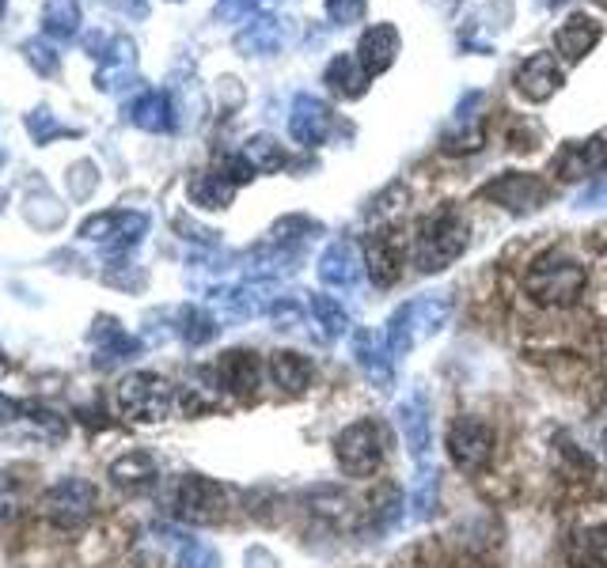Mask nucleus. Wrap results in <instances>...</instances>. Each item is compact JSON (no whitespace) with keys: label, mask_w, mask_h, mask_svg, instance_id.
I'll return each instance as SVG.
<instances>
[{"label":"nucleus","mask_w":607,"mask_h":568,"mask_svg":"<svg viewBox=\"0 0 607 568\" xmlns=\"http://www.w3.org/2000/svg\"><path fill=\"white\" fill-rule=\"evenodd\" d=\"M467 251V220L456 209H440L433 217L417 220L414 228V246H410V258L422 274H440L448 269L459 254Z\"/></svg>","instance_id":"nucleus-1"},{"label":"nucleus","mask_w":607,"mask_h":568,"mask_svg":"<svg viewBox=\"0 0 607 568\" xmlns=\"http://www.w3.org/2000/svg\"><path fill=\"white\" fill-rule=\"evenodd\" d=\"M585 285H588V269L577 258L558 251L539 254L528 266V274H524V288H528V295L539 308H570V303L581 300Z\"/></svg>","instance_id":"nucleus-2"},{"label":"nucleus","mask_w":607,"mask_h":568,"mask_svg":"<svg viewBox=\"0 0 607 568\" xmlns=\"http://www.w3.org/2000/svg\"><path fill=\"white\" fill-rule=\"evenodd\" d=\"M448 315H453V300H448V292L417 295V300L396 308L388 318V326H383V341H388L391 357H406L417 341L440 334L448 323Z\"/></svg>","instance_id":"nucleus-3"},{"label":"nucleus","mask_w":607,"mask_h":568,"mask_svg":"<svg viewBox=\"0 0 607 568\" xmlns=\"http://www.w3.org/2000/svg\"><path fill=\"white\" fill-rule=\"evenodd\" d=\"M383 455H388V436L373 417L346 425L334 436V463L346 477H373L383 466Z\"/></svg>","instance_id":"nucleus-4"},{"label":"nucleus","mask_w":607,"mask_h":568,"mask_svg":"<svg viewBox=\"0 0 607 568\" xmlns=\"http://www.w3.org/2000/svg\"><path fill=\"white\" fill-rule=\"evenodd\" d=\"M114 402H118L122 417L152 425V421H163V417L175 409V386L156 372H134V375H126L118 383Z\"/></svg>","instance_id":"nucleus-5"},{"label":"nucleus","mask_w":607,"mask_h":568,"mask_svg":"<svg viewBox=\"0 0 607 568\" xmlns=\"http://www.w3.org/2000/svg\"><path fill=\"white\" fill-rule=\"evenodd\" d=\"M95 485L84 482V477H65V482H54L50 489L38 500V512L50 520L57 531H77L92 520L95 512Z\"/></svg>","instance_id":"nucleus-6"},{"label":"nucleus","mask_w":607,"mask_h":568,"mask_svg":"<svg viewBox=\"0 0 607 568\" xmlns=\"http://www.w3.org/2000/svg\"><path fill=\"white\" fill-rule=\"evenodd\" d=\"M445 448H448V459H453L459 471L479 474V471H486L490 459H494L497 436H494V428L482 421V417L463 414V417H456V421L448 425Z\"/></svg>","instance_id":"nucleus-7"},{"label":"nucleus","mask_w":607,"mask_h":568,"mask_svg":"<svg viewBox=\"0 0 607 568\" xmlns=\"http://www.w3.org/2000/svg\"><path fill=\"white\" fill-rule=\"evenodd\" d=\"M228 512V489L213 477L186 474L175 489V515L186 523H220Z\"/></svg>","instance_id":"nucleus-8"},{"label":"nucleus","mask_w":607,"mask_h":568,"mask_svg":"<svg viewBox=\"0 0 607 568\" xmlns=\"http://www.w3.org/2000/svg\"><path fill=\"white\" fill-rule=\"evenodd\" d=\"M547 183L539 175H524V171H508V175L494 178L482 186V197L494 205H502L508 212H536L547 201Z\"/></svg>","instance_id":"nucleus-9"},{"label":"nucleus","mask_w":607,"mask_h":568,"mask_svg":"<svg viewBox=\"0 0 607 568\" xmlns=\"http://www.w3.org/2000/svg\"><path fill=\"white\" fill-rule=\"evenodd\" d=\"M607 167V137L596 134L588 137V141H570L558 148L551 171L558 183H581V178L588 175H600V171Z\"/></svg>","instance_id":"nucleus-10"},{"label":"nucleus","mask_w":607,"mask_h":568,"mask_svg":"<svg viewBox=\"0 0 607 568\" xmlns=\"http://www.w3.org/2000/svg\"><path fill=\"white\" fill-rule=\"evenodd\" d=\"M213 375H217L220 391H228L232 398L251 402L262 386V360H259V352H251V349H228V352H220Z\"/></svg>","instance_id":"nucleus-11"},{"label":"nucleus","mask_w":607,"mask_h":568,"mask_svg":"<svg viewBox=\"0 0 607 568\" xmlns=\"http://www.w3.org/2000/svg\"><path fill=\"white\" fill-rule=\"evenodd\" d=\"M145 232H149V217H141V212H103L80 228V235L103 243L106 251H129L141 243Z\"/></svg>","instance_id":"nucleus-12"},{"label":"nucleus","mask_w":607,"mask_h":568,"mask_svg":"<svg viewBox=\"0 0 607 568\" xmlns=\"http://www.w3.org/2000/svg\"><path fill=\"white\" fill-rule=\"evenodd\" d=\"M396 425L399 432H403V448L406 455L414 459L417 466L425 463V455H430L433 448V425H430V402H425L422 391H414L410 398H403L396 406Z\"/></svg>","instance_id":"nucleus-13"},{"label":"nucleus","mask_w":607,"mask_h":568,"mask_svg":"<svg viewBox=\"0 0 607 568\" xmlns=\"http://www.w3.org/2000/svg\"><path fill=\"white\" fill-rule=\"evenodd\" d=\"M289 134H293V141L304 148L323 144L327 134H331V106L319 95H308V92L297 95L289 111Z\"/></svg>","instance_id":"nucleus-14"},{"label":"nucleus","mask_w":607,"mask_h":568,"mask_svg":"<svg viewBox=\"0 0 607 568\" xmlns=\"http://www.w3.org/2000/svg\"><path fill=\"white\" fill-rule=\"evenodd\" d=\"M360 274H365V262L357 254V243H350V239H334L319 258V281L327 288L350 292V288H357Z\"/></svg>","instance_id":"nucleus-15"},{"label":"nucleus","mask_w":607,"mask_h":568,"mask_svg":"<svg viewBox=\"0 0 607 568\" xmlns=\"http://www.w3.org/2000/svg\"><path fill=\"white\" fill-rule=\"evenodd\" d=\"M354 360L357 368L373 379V386L391 391L396 386V357H391L388 341L373 331H354Z\"/></svg>","instance_id":"nucleus-16"},{"label":"nucleus","mask_w":607,"mask_h":568,"mask_svg":"<svg viewBox=\"0 0 607 568\" xmlns=\"http://www.w3.org/2000/svg\"><path fill=\"white\" fill-rule=\"evenodd\" d=\"M403 243H399L391 232H376L368 235V246H365V269L373 277V285L380 288H391L403 277Z\"/></svg>","instance_id":"nucleus-17"},{"label":"nucleus","mask_w":607,"mask_h":568,"mask_svg":"<svg viewBox=\"0 0 607 568\" xmlns=\"http://www.w3.org/2000/svg\"><path fill=\"white\" fill-rule=\"evenodd\" d=\"M209 308L217 311V323H243L266 311V295L259 285H232V288H213Z\"/></svg>","instance_id":"nucleus-18"},{"label":"nucleus","mask_w":607,"mask_h":568,"mask_svg":"<svg viewBox=\"0 0 607 568\" xmlns=\"http://www.w3.org/2000/svg\"><path fill=\"white\" fill-rule=\"evenodd\" d=\"M562 88V69L554 65L551 54H536L516 69V92L528 103H547Z\"/></svg>","instance_id":"nucleus-19"},{"label":"nucleus","mask_w":607,"mask_h":568,"mask_svg":"<svg viewBox=\"0 0 607 568\" xmlns=\"http://www.w3.org/2000/svg\"><path fill=\"white\" fill-rule=\"evenodd\" d=\"M396 54H399V31L391 23H373L357 43V61L368 77L388 72L396 65Z\"/></svg>","instance_id":"nucleus-20"},{"label":"nucleus","mask_w":607,"mask_h":568,"mask_svg":"<svg viewBox=\"0 0 607 568\" xmlns=\"http://www.w3.org/2000/svg\"><path fill=\"white\" fill-rule=\"evenodd\" d=\"M596 43H600V23L588 20L585 12H573L570 20L554 31V49L565 61H581L585 54H593Z\"/></svg>","instance_id":"nucleus-21"},{"label":"nucleus","mask_w":607,"mask_h":568,"mask_svg":"<svg viewBox=\"0 0 607 568\" xmlns=\"http://www.w3.org/2000/svg\"><path fill=\"white\" fill-rule=\"evenodd\" d=\"M565 561L570 568H607V523L577 526L565 542Z\"/></svg>","instance_id":"nucleus-22"},{"label":"nucleus","mask_w":607,"mask_h":568,"mask_svg":"<svg viewBox=\"0 0 607 568\" xmlns=\"http://www.w3.org/2000/svg\"><path fill=\"white\" fill-rule=\"evenodd\" d=\"M311 375H316V368H311V360L300 357V352L277 349L274 357H270V379H274L277 391L289 394V398H297V394L308 391Z\"/></svg>","instance_id":"nucleus-23"},{"label":"nucleus","mask_w":607,"mask_h":568,"mask_svg":"<svg viewBox=\"0 0 607 568\" xmlns=\"http://www.w3.org/2000/svg\"><path fill=\"white\" fill-rule=\"evenodd\" d=\"M92 345L100 349V364H118V360H134L137 352H141V341L137 337H129L126 331H122L114 318H95L92 326Z\"/></svg>","instance_id":"nucleus-24"},{"label":"nucleus","mask_w":607,"mask_h":568,"mask_svg":"<svg viewBox=\"0 0 607 568\" xmlns=\"http://www.w3.org/2000/svg\"><path fill=\"white\" fill-rule=\"evenodd\" d=\"M156 477H160V471H156V459L145 455V451H129V455H122V459H114L111 463V482L118 485V489H126V492L152 489Z\"/></svg>","instance_id":"nucleus-25"},{"label":"nucleus","mask_w":607,"mask_h":568,"mask_svg":"<svg viewBox=\"0 0 607 568\" xmlns=\"http://www.w3.org/2000/svg\"><path fill=\"white\" fill-rule=\"evenodd\" d=\"M323 80H327V88H331L334 95H342V98H357V95H365V88H368V72L360 69L357 54L334 57V61L327 65Z\"/></svg>","instance_id":"nucleus-26"},{"label":"nucleus","mask_w":607,"mask_h":568,"mask_svg":"<svg viewBox=\"0 0 607 568\" xmlns=\"http://www.w3.org/2000/svg\"><path fill=\"white\" fill-rule=\"evenodd\" d=\"M236 189H240V186L228 178L225 167L202 171V175L191 183V201L202 205V209H228V205H232V197H236Z\"/></svg>","instance_id":"nucleus-27"},{"label":"nucleus","mask_w":607,"mask_h":568,"mask_svg":"<svg viewBox=\"0 0 607 568\" xmlns=\"http://www.w3.org/2000/svg\"><path fill=\"white\" fill-rule=\"evenodd\" d=\"M236 46H240L243 54L266 57L282 46V27H277V20H270V15H259V20H251V27H243L240 35H236Z\"/></svg>","instance_id":"nucleus-28"},{"label":"nucleus","mask_w":607,"mask_h":568,"mask_svg":"<svg viewBox=\"0 0 607 568\" xmlns=\"http://www.w3.org/2000/svg\"><path fill=\"white\" fill-rule=\"evenodd\" d=\"M308 311H311V318H316L319 326H323V334L327 337H342V334H350V311L342 308V300H334V295H308Z\"/></svg>","instance_id":"nucleus-29"},{"label":"nucleus","mask_w":607,"mask_h":568,"mask_svg":"<svg viewBox=\"0 0 607 568\" xmlns=\"http://www.w3.org/2000/svg\"><path fill=\"white\" fill-rule=\"evenodd\" d=\"M129 118H134V126L152 129V134L168 129V126H171V103H168V95L145 92L134 106H129Z\"/></svg>","instance_id":"nucleus-30"},{"label":"nucleus","mask_w":607,"mask_h":568,"mask_svg":"<svg viewBox=\"0 0 607 568\" xmlns=\"http://www.w3.org/2000/svg\"><path fill=\"white\" fill-rule=\"evenodd\" d=\"M243 155H248V163L254 167V175H270V171H282L285 163V148L274 141V137L259 134L251 137L248 144H243Z\"/></svg>","instance_id":"nucleus-31"},{"label":"nucleus","mask_w":607,"mask_h":568,"mask_svg":"<svg viewBox=\"0 0 607 568\" xmlns=\"http://www.w3.org/2000/svg\"><path fill=\"white\" fill-rule=\"evenodd\" d=\"M217 315H209V311L202 308H183L179 311V337H183L186 345H205L217 337Z\"/></svg>","instance_id":"nucleus-32"},{"label":"nucleus","mask_w":607,"mask_h":568,"mask_svg":"<svg viewBox=\"0 0 607 568\" xmlns=\"http://www.w3.org/2000/svg\"><path fill=\"white\" fill-rule=\"evenodd\" d=\"M433 508H437V466H417V482H414V515L417 520H430Z\"/></svg>","instance_id":"nucleus-33"},{"label":"nucleus","mask_w":607,"mask_h":568,"mask_svg":"<svg viewBox=\"0 0 607 568\" xmlns=\"http://www.w3.org/2000/svg\"><path fill=\"white\" fill-rule=\"evenodd\" d=\"M179 568H220V554L213 546H205V542H183Z\"/></svg>","instance_id":"nucleus-34"},{"label":"nucleus","mask_w":607,"mask_h":568,"mask_svg":"<svg viewBox=\"0 0 607 568\" xmlns=\"http://www.w3.org/2000/svg\"><path fill=\"white\" fill-rule=\"evenodd\" d=\"M23 417H27V425H35V428H43L46 436H65V417H57L54 409H46V406H27L23 409Z\"/></svg>","instance_id":"nucleus-35"},{"label":"nucleus","mask_w":607,"mask_h":568,"mask_svg":"<svg viewBox=\"0 0 607 568\" xmlns=\"http://www.w3.org/2000/svg\"><path fill=\"white\" fill-rule=\"evenodd\" d=\"M327 15L339 27H350V23H357L365 15V0H327Z\"/></svg>","instance_id":"nucleus-36"},{"label":"nucleus","mask_w":607,"mask_h":568,"mask_svg":"<svg viewBox=\"0 0 607 568\" xmlns=\"http://www.w3.org/2000/svg\"><path fill=\"white\" fill-rule=\"evenodd\" d=\"M20 512V485L12 474H0V523H8Z\"/></svg>","instance_id":"nucleus-37"},{"label":"nucleus","mask_w":607,"mask_h":568,"mask_svg":"<svg viewBox=\"0 0 607 568\" xmlns=\"http://www.w3.org/2000/svg\"><path fill=\"white\" fill-rule=\"evenodd\" d=\"M600 205H607V175L596 178L593 186H585L577 197V209H600Z\"/></svg>","instance_id":"nucleus-38"},{"label":"nucleus","mask_w":607,"mask_h":568,"mask_svg":"<svg viewBox=\"0 0 607 568\" xmlns=\"http://www.w3.org/2000/svg\"><path fill=\"white\" fill-rule=\"evenodd\" d=\"M23 402H15V398H8V394H0V425H12V421H20L23 417Z\"/></svg>","instance_id":"nucleus-39"},{"label":"nucleus","mask_w":607,"mask_h":568,"mask_svg":"<svg viewBox=\"0 0 607 568\" xmlns=\"http://www.w3.org/2000/svg\"><path fill=\"white\" fill-rule=\"evenodd\" d=\"M248 568H277V561L266 554V549H251V554H248Z\"/></svg>","instance_id":"nucleus-40"},{"label":"nucleus","mask_w":607,"mask_h":568,"mask_svg":"<svg viewBox=\"0 0 607 568\" xmlns=\"http://www.w3.org/2000/svg\"><path fill=\"white\" fill-rule=\"evenodd\" d=\"M0 372H4V352H0Z\"/></svg>","instance_id":"nucleus-41"},{"label":"nucleus","mask_w":607,"mask_h":568,"mask_svg":"<svg viewBox=\"0 0 607 568\" xmlns=\"http://www.w3.org/2000/svg\"><path fill=\"white\" fill-rule=\"evenodd\" d=\"M600 4H604V8H607V0H600Z\"/></svg>","instance_id":"nucleus-42"},{"label":"nucleus","mask_w":607,"mask_h":568,"mask_svg":"<svg viewBox=\"0 0 607 568\" xmlns=\"http://www.w3.org/2000/svg\"><path fill=\"white\" fill-rule=\"evenodd\" d=\"M604 443H607V432H604Z\"/></svg>","instance_id":"nucleus-43"},{"label":"nucleus","mask_w":607,"mask_h":568,"mask_svg":"<svg viewBox=\"0 0 607 568\" xmlns=\"http://www.w3.org/2000/svg\"><path fill=\"white\" fill-rule=\"evenodd\" d=\"M0 8H4V0H0Z\"/></svg>","instance_id":"nucleus-44"}]
</instances>
